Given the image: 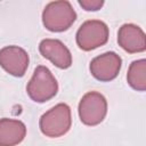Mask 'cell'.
I'll use <instances>...</instances> for the list:
<instances>
[{"label":"cell","instance_id":"1","mask_svg":"<svg viewBox=\"0 0 146 146\" xmlns=\"http://www.w3.org/2000/svg\"><path fill=\"white\" fill-rule=\"evenodd\" d=\"M72 125L71 108L67 104L59 103L43 113L39 120L41 132L49 138H58L68 132Z\"/></svg>","mask_w":146,"mask_h":146},{"label":"cell","instance_id":"2","mask_svg":"<svg viewBox=\"0 0 146 146\" xmlns=\"http://www.w3.org/2000/svg\"><path fill=\"white\" fill-rule=\"evenodd\" d=\"M76 19V13L66 0L49 2L42 11L43 26L50 32H64Z\"/></svg>","mask_w":146,"mask_h":146},{"label":"cell","instance_id":"3","mask_svg":"<svg viewBox=\"0 0 146 146\" xmlns=\"http://www.w3.org/2000/svg\"><path fill=\"white\" fill-rule=\"evenodd\" d=\"M58 91V83L50 70L46 66H38L26 86L29 97L35 103H46L54 98Z\"/></svg>","mask_w":146,"mask_h":146},{"label":"cell","instance_id":"4","mask_svg":"<svg viewBox=\"0 0 146 146\" xmlns=\"http://www.w3.org/2000/svg\"><path fill=\"white\" fill-rule=\"evenodd\" d=\"M108 35L110 31L106 23L99 19H89L79 27L75 40L80 49L90 51L104 46L108 41Z\"/></svg>","mask_w":146,"mask_h":146},{"label":"cell","instance_id":"5","mask_svg":"<svg viewBox=\"0 0 146 146\" xmlns=\"http://www.w3.org/2000/svg\"><path fill=\"white\" fill-rule=\"evenodd\" d=\"M79 117L86 125L102 123L107 114V100L98 91H89L81 98L78 107Z\"/></svg>","mask_w":146,"mask_h":146},{"label":"cell","instance_id":"6","mask_svg":"<svg viewBox=\"0 0 146 146\" xmlns=\"http://www.w3.org/2000/svg\"><path fill=\"white\" fill-rule=\"evenodd\" d=\"M121 66V57L114 51H107L95 57L90 62L89 70L96 80L100 82H110L119 75Z\"/></svg>","mask_w":146,"mask_h":146},{"label":"cell","instance_id":"7","mask_svg":"<svg viewBox=\"0 0 146 146\" xmlns=\"http://www.w3.org/2000/svg\"><path fill=\"white\" fill-rule=\"evenodd\" d=\"M29 63V54L18 46H7L0 49V66L13 76H23Z\"/></svg>","mask_w":146,"mask_h":146},{"label":"cell","instance_id":"8","mask_svg":"<svg viewBox=\"0 0 146 146\" xmlns=\"http://www.w3.org/2000/svg\"><path fill=\"white\" fill-rule=\"evenodd\" d=\"M39 51L58 68L65 70L72 65L71 51L58 39H43L39 43Z\"/></svg>","mask_w":146,"mask_h":146},{"label":"cell","instance_id":"9","mask_svg":"<svg viewBox=\"0 0 146 146\" xmlns=\"http://www.w3.org/2000/svg\"><path fill=\"white\" fill-rule=\"evenodd\" d=\"M117 43L129 54L143 52L146 49V36L138 25L127 23L119 29Z\"/></svg>","mask_w":146,"mask_h":146},{"label":"cell","instance_id":"10","mask_svg":"<svg viewBox=\"0 0 146 146\" xmlns=\"http://www.w3.org/2000/svg\"><path fill=\"white\" fill-rule=\"evenodd\" d=\"M26 136V127L19 120L0 119V146H16Z\"/></svg>","mask_w":146,"mask_h":146},{"label":"cell","instance_id":"11","mask_svg":"<svg viewBox=\"0 0 146 146\" xmlns=\"http://www.w3.org/2000/svg\"><path fill=\"white\" fill-rule=\"evenodd\" d=\"M128 84L137 91L146 90V60L144 58L133 60L127 73Z\"/></svg>","mask_w":146,"mask_h":146},{"label":"cell","instance_id":"12","mask_svg":"<svg viewBox=\"0 0 146 146\" xmlns=\"http://www.w3.org/2000/svg\"><path fill=\"white\" fill-rule=\"evenodd\" d=\"M79 5L87 11H97L103 7L104 1L103 0H79Z\"/></svg>","mask_w":146,"mask_h":146}]
</instances>
